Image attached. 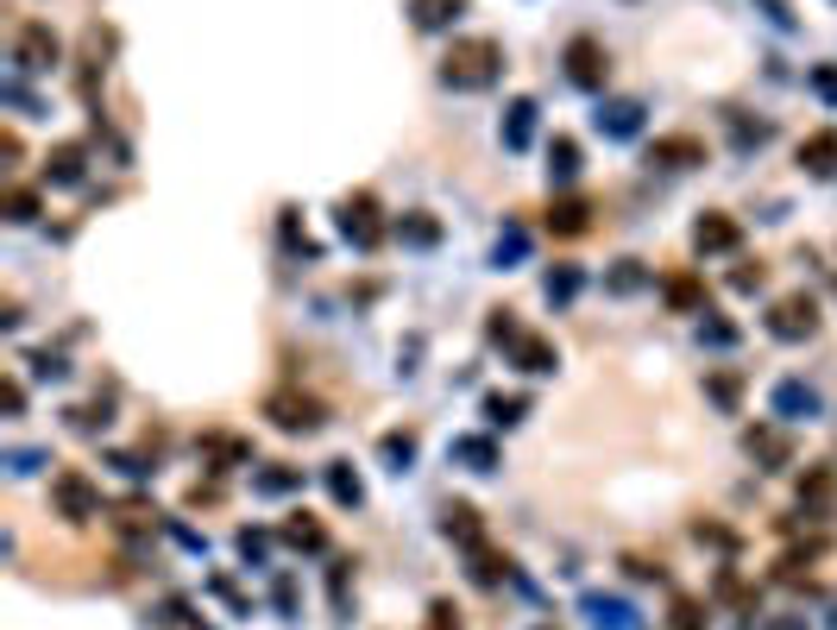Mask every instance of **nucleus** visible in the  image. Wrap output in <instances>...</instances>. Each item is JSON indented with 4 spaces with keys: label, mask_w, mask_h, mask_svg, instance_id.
Returning <instances> with one entry per match:
<instances>
[{
    "label": "nucleus",
    "mask_w": 837,
    "mask_h": 630,
    "mask_svg": "<svg viewBox=\"0 0 837 630\" xmlns=\"http://www.w3.org/2000/svg\"><path fill=\"white\" fill-rule=\"evenodd\" d=\"M762 13H768V20L780 26V32H794V13H787V0H756Z\"/></svg>",
    "instance_id": "09e8293b"
},
{
    "label": "nucleus",
    "mask_w": 837,
    "mask_h": 630,
    "mask_svg": "<svg viewBox=\"0 0 837 630\" xmlns=\"http://www.w3.org/2000/svg\"><path fill=\"white\" fill-rule=\"evenodd\" d=\"M548 227H554L561 240L585 234V227H592V202H580V196H554V209H548Z\"/></svg>",
    "instance_id": "4be33fe9"
},
{
    "label": "nucleus",
    "mask_w": 837,
    "mask_h": 630,
    "mask_svg": "<svg viewBox=\"0 0 837 630\" xmlns=\"http://www.w3.org/2000/svg\"><path fill=\"white\" fill-rule=\"evenodd\" d=\"M265 549H272L265 530H239V555H246V561H265Z\"/></svg>",
    "instance_id": "c03bdc74"
},
{
    "label": "nucleus",
    "mask_w": 837,
    "mask_h": 630,
    "mask_svg": "<svg viewBox=\"0 0 837 630\" xmlns=\"http://www.w3.org/2000/svg\"><path fill=\"white\" fill-rule=\"evenodd\" d=\"M649 164L655 171H693V164H705V139H693V133L649 139Z\"/></svg>",
    "instance_id": "1a4fd4ad"
},
{
    "label": "nucleus",
    "mask_w": 837,
    "mask_h": 630,
    "mask_svg": "<svg viewBox=\"0 0 837 630\" xmlns=\"http://www.w3.org/2000/svg\"><path fill=\"white\" fill-rule=\"evenodd\" d=\"M768 335L787 341V347H794V341H813V335H818V303H813L806 291L780 296L775 309H768Z\"/></svg>",
    "instance_id": "7ed1b4c3"
},
{
    "label": "nucleus",
    "mask_w": 837,
    "mask_h": 630,
    "mask_svg": "<svg viewBox=\"0 0 837 630\" xmlns=\"http://www.w3.org/2000/svg\"><path fill=\"white\" fill-rule=\"evenodd\" d=\"M0 215L7 221H39V190H7V196H0Z\"/></svg>",
    "instance_id": "f704fd0d"
},
{
    "label": "nucleus",
    "mask_w": 837,
    "mask_h": 630,
    "mask_svg": "<svg viewBox=\"0 0 837 630\" xmlns=\"http://www.w3.org/2000/svg\"><path fill=\"white\" fill-rule=\"evenodd\" d=\"M13 58H20L25 77H44V70H58L63 44H58V32H51L44 20H32V26H20V44H13Z\"/></svg>",
    "instance_id": "0eeeda50"
},
{
    "label": "nucleus",
    "mask_w": 837,
    "mask_h": 630,
    "mask_svg": "<svg viewBox=\"0 0 837 630\" xmlns=\"http://www.w3.org/2000/svg\"><path fill=\"white\" fill-rule=\"evenodd\" d=\"M467 13H472V0H409L416 32H448V26H460Z\"/></svg>",
    "instance_id": "4468645a"
},
{
    "label": "nucleus",
    "mask_w": 837,
    "mask_h": 630,
    "mask_svg": "<svg viewBox=\"0 0 837 630\" xmlns=\"http://www.w3.org/2000/svg\"><path fill=\"white\" fill-rule=\"evenodd\" d=\"M7 467H13V472H39L44 454H39V448H13V454H7Z\"/></svg>",
    "instance_id": "a18cd8bd"
},
{
    "label": "nucleus",
    "mask_w": 837,
    "mask_h": 630,
    "mask_svg": "<svg viewBox=\"0 0 837 630\" xmlns=\"http://www.w3.org/2000/svg\"><path fill=\"white\" fill-rule=\"evenodd\" d=\"M510 366H523V373H554L561 366V347L542 335H517V347H510Z\"/></svg>",
    "instance_id": "f3484780"
},
{
    "label": "nucleus",
    "mask_w": 837,
    "mask_h": 630,
    "mask_svg": "<svg viewBox=\"0 0 837 630\" xmlns=\"http://www.w3.org/2000/svg\"><path fill=\"white\" fill-rule=\"evenodd\" d=\"M114 467L126 472V479H145V472H152V467H145V460H139V454H114Z\"/></svg>",
    "instance_id": "3c124183"
},
{
    "label": "nucleus",
    "mask_w": 837,
    "mask_h": 630,
    "mask_svg": "<svg viewBox=\"0 0 837 630\" xmlns=\"http://www.w3.org/2000/svg\"><path fill=\"white\" fill-rule=\"evenodd\" d=\"M768 404H775V416H780V423H813V416L825 410V397H818L813 385H806V378H780Z\"/></svg>",
    "instance_id": "9d476101"
},
{
    "label": "nucleus",
    "mask_w": 837,
    "mask_h": 630,
    "mask_svg": "<svg viewBox=\"0 0 837 630\" xmlns=\"http://www.w3.org/2000/svg\"><path fill=\"white\" fill-rule=\"evenodd\" d=\"M70 429H76V435L108 429V404H82V410H70Z\"/></svg>",
    "instance_id": "c9c22d12"
},
{
    "label": "nucleus",
    "mask_w": 837,
    "mask_h": 630,
    "mask_svg": "<svg viewBox=\"0 0 837 630\" xmlns=\"http://www.w3.org/2000/svg\"><path fill=\"white\" fill-rule=\"evenodd\" d=\"M580 618L592 630H636V606L617 599V592H585L580 599Z\"/></svg>",
    "instance_id": "9b49d317"
},
{
    "label": "nucleus",
    "mask_w": 837,
    "mask_h": 630,
    "mask_svg": "<svg viewBox=\"0 0 837 630\" xmlns=\"http://www.w3.org/2000/svg\"><path fill=\"white\" fill-rule=\"evenodd\" d=\"M580 284H585L580 265H554V272L542 277V296H548V303H573V296H580Z\"/></svg>",
    "instance_id": "c756f323"
},
{
    "label": "nucleus",
    "mask_w": 837,
    "mask_h": 630,
    "mask_svg": "<svg viewBox=\"0 0 837 630\" xmlns=\"http://www.w3.org/2000/svg\"><path fill=\"white\" fill-rule=\"evenodd\" d=\"M705 392H712V404H718V410H737V378H731V373L705 378Z\"/></svg>",
    "instance_id": "58836bf2"
},
{
    "label": "nucleus",
    "mask_w": 837,
    "mask_h": 630,
    "mask_svg": "<svg viewBox=\"0 0 837 630\" xmlns=\"http://www.w3.org/2000/svg\"><path fill=\"white\" fill-rule=\"evenodd\" d=\"M775 630H806V624H799V618H775Z\"/></svg>",
    "instance_id": "603ef678"
},
{
    "label": "nucleus",
    "mask_w": 837,
    "mask_h": 630,
    "mask_svg": "<svg viewBox=\"0 0 837 630\" xmlns=\"http://www.w3.org/2000/svg\"><path fill=\"white\" fill-rule=\"evenodd\" d=\"M32 373H39V378H63L70 366H63L58 354H32Z\"/></svg>",
    "instance_id": "8fccbe9b"
},
{
    "label": "nucleus",
    "mask_w": 837,
    "mask_h": 630,
    "mask_svg": "<svg viewBox=\"0 0 837 630\" xmlns=\"http://www.w3.org/2000/svg\"><path fill=\"white\" fill-rule=\"evenodd\" d=\"M662 296H667V309H674V315H700V309H705V284H700L693 272L662 277Z\"/></svg>",
    "instance_id": "aec40b11"
},
{
    "label": "nucleus",
    "mask_w": 837,
    "mask_h": 630,
    "mask_svg": "<svg viewBox=\"0 0 837 630\" xmlns=\"http://www.w3.org/2000/svg\"><path fill=\"white\" fill-rule=\"evenodd\" d=\"M737 240H743V227L731 215H700V227H693V246H700V253H731Z\"/></svg>",
    "instance_id": "6ab92c4d"
},
{
    "label": "nucleus",
    "mask_w": 837,
    "mask_h": 630,
    "mask_svg": "<svg viewBox=\"0 0 837 630\" xmlns=\"http://www.w3.org/2000/svg\"><path fill=\"white\" fill-rule=\"evenodd\" d=\"M157 630H208V624L195 618L190 599H164V606H157Z\"/></svg>",
    "instance_id": "2f4dec72"
},
{
    "label": "nucleus",
    "mask_w": 837,
    "mask_h": 630,
    "mask_svg": "<svg viewBox=\"0 0 837 630\" xmlns=\"http://www.w3.org/2000/svg\"><path fill=\"white\" fill-rule=\"evenodd\" d=\"M799 164L813 171V177H837V133L825 126V133L799 139Z\"/></svg>",
    "instance_id": "412c9836"
},
{
    "label": "nucleus",
    "mask_w": 837,
    "mask_h": 630,
    "mask_svg": "<svg viewBox=\"0 0 837 630\" xmlns=\"http://www.w3.org/2000/svg\"><path fill=\"white\" fill-rule=\"evenodd\" d=\"M566 82H573V89H592V95L611 82V58H604L599 39H573L566 44Z\"/></svg>",
    "instance_id": "6e6552de"
},
{
    "label": "nucleus",
    "mask_w": 837,
    "mask_h": 630,
    "mask_svg": "<svg viewBox=\"0 0 837 630\" xmlns=\"http://www.w3.org/2000/svg\"><path fill=\"white\" fill-rule=\"evenodd\" d=\"M799 511L806 517H831L837 511V472L831 467H806L799 472Z\"/></svg>",
    "instance_id": "ddd939ff"
},
{
    "label": "nucleus",
    "mask_w": 837,
    "mask_h": 630,
    "mask_svg": "<svg viewBox=\"0 0 837 630\" xmlns=\"http://www.w3.org/2000/svg\"><path fill=\"white\" fill-rule=\"evenodd\" d=\"M328 492H334V505H347V511H359L366 505V486H359V472H353V460H328Z\"/></svg>",
    "instance_id": "5701e85b"
},
{
    "label": "nucleus",
    "mask_w": 837,
    "mask_h": 630,
    "mask_svg": "<svg viewBox=\"0 0 837 630\" xmlns=\"http://www.w3.org/2000/svg\"><path fill=\"white\" fill-rule=\"evenodd\" d=\"M378 454L390 460V472H409V460H416V435H409V429H390L385 441H378Z\"/></svg>",
    "instance_id": "7c9ffc66"
},
{
    "label": "nucleus",
    "mask_w": 837,
    "mask_h": 630,
    "mask_svg": "<svg viewBox=\"0 0 837 630\" xmlns=\"http://www.w3.org/2000/svg\"><path fill=\"white\" fill-rule=\"evenodd\" d=\"M265 416H272L284 435H315L321 423H328V410H321L309 392H272L265 397Z\"/></svg>",
    "instance_id": "f03ea898"
},
{
    "label": "nucleus",
    "mask_w": 837,
    "mask_h": 630,
    "mask_svg": "<svg viewBox=\"0 0 837 630\" xmlns=\"http://www.w3.org/2000/svg\"><path fill=\"white\" fill-rule=\"evenodd\" d=\"M700 341L705 347H737V328L731 322H700Z\"/></svg>",
    "instance_id": "79ce46f5"
},
{
    "label": "nucleus",
    "mask_w": 837,
    "mask_h": 630,
    "mask_svg": "<svg viewBox=\"0 0 837 630\" xmlns=\"http://www.w3.org/2000/svg\"><path fill=\"white\" fill-rule=\"evenodd\" d=\"M643 114H649V108L636 95H617V101H599V114H592V120H599L604 139H636V133H643Z\"/></svg>",
    "instance_id": "f8f14e48"
},
{
    "label": "nucleus",
    "mask_w": 837,
    "mask_h": 630,
    "mask_svg": "<svg viewBox=\"0 0 837 630\" xmlns=\"http://www.w3.org/2000/svg\"><path fill=\"white\" fill-rule=\"evenodd\" d=\"M674 630H705V606H700V599H674Z\"/></svg>",
    "instance_id": "ea45409f"
},
{
    "label": "nucleus",
    "mask_w": 837,
    "mask_h": 630,
    "mask_svg": "<svg viewBox=\"0 0 837 630\" xmlns=\"http://www.w3.org/2000/svg\"><path fill=\"white\" fill-rule=\"evenodd\" d=\"M743 454H749L762 472H780V467H794V435L780 429V423H756V429H743Z\"/></svg>",
    "instance_id": "423d86ee"
},
{
    "label": "nucleus",
    "mask_w": 837,
    "mask_h": 630,
    "mask_svg": "<svg viewBox=\"0 0 837 630\" xmlns=\"http://www.w3.org/2000/svg\"><path fill=\"white\" fill-rule=\"evenodd\" d=\"M535 114H542V108H535L529 95H517L504 108V152H529V139H535Z\"/></svg>",
    "instance_id": "dca6fc26"
},
{
    "label": "nucleus",
    "mask_w": 837,
    "mask_h": 630,
    "mask_svg": "<svg viewBox=\"0 0 837 630\" xmlns=\"http://www.w3.org/2000/svg\"><path fill=\"white\" fill-rule=\"evenodd\" d=\"M573 177H580V145H573L566 133H554V145H548V183L566 190Z\"/></svg>",
    "instance_id": "393cba45"
},
{
    "label": "nucleus",
    "mask_w": 837,
    "mask_h": 630,
    "mask_svg": "<svg viewBox=\"0 0 837 630\" xmlns=\"http://www.w3.org/2000/svg\"><path fill=\"white\" fill-rule=\"evenodd\" d=\"M731 291H762V265H737V272H731Z\"/></svg>",
    "instance_id": "de8ad7c7"
},
{
    "label": "nucleus",
    "mask_w": 837,
    "mask_h": 630,
    "mask_svg": "<svg viewBox=\"0 0 837 630\" xmlns=\"http://www.w3.org/2000/svg\"><path fill=\"white\" fill-rule=\"evenodd\" d=\"M202 448L215 454V460H246V441H234V435H208Z\"/></svg>",
    "instance_id": "37998d69"
},
{
    "label": "nucleus",
    "mask_w": 837,
    "mask_h": 630,
    "mask_svg": "<svg viewBox=\"0 0 837 630\" xmlns=\"http://www.w3.org/2000/svg\"><path fill=\"white\" fill-rule=\"evenodd\" d=\"M806 82H813L818 101H831V108H837V63H813V77H806Z\"/></svg>",
    "instance_id": "4c0bfd02"
},
{
    "label": "nucleus",
    "mask_w": 837,
    "mask_h": 630,
    "mask_svg": "<svg viewBox=\"0 0 837 630\" xmlns=\"http://www.w3.org/2000/svg\"><path fill=\"white\" fill-rule=\"evenodd\" d=\"M253 492H265V498L303 492V467H284V460H272V467H253Z\"/></svg>",
    "instance_id": "b1692460"
},
{
    "label": "nucleus",
    "mask_w": 837,
    "mask_h": 630,
    "mask_svg": "<svg viewBox=\"0 0 837 630\" xmlns=\"http://www.w3.org/2000/svg\"><path fill=\"white\" fill-rule=\"evenodd\" d=\"M284 542H290V549H303V555H321V549H328V530H321L309 511H296L290 524H284Z\"/></svg>",
    "instance_id": "c85d7f7f"
},
{
    "label": "nucleus",
    "mask_w": 837,
    "mask_h": 630,
    "mask_svg": "<svg viewBox=\"0 0 837 630\" xmlns=\"http://www.w3.org/2000/svg\"><path fill=\"white\" fill-rule=\"evenodd\" d=\"M441 536L460 542V549H479V511H472V505H448V511H441Z\"/></svg>",
    "instance_id": "cd10ccee"
},
{
    "label": "nucleus",
    "mask_w": 837,
    "mask_h": 630,
    "mask_svg": "<svg viewBox=\"0 0 837 630\" xmlns=\"http://www.w3.org/2000/svg\"><path fill=\"white\" fill-rule=\"evenodd\" d=\"M448 460H460V467H472V472H498V467H504V454H498L491 435H453Z\"/></svg>",
    "instance_id": "2eb2a0df"
},
{
    "label": "nucleus",
    "mask_w": 837,
    "mask_h": 630,
    "mask_svg": "<svg viewBox=\"0 0 837 630\" xmlns=\"http://www.w3.org/2000/svg\"><path fill=\"white\" fill-rule=\"evenodd\" d=\"M510 573V561L504 555H491L486 542H479V549H472V580H479V587H498V580H504Z\"/></svg>",
    "instance_id": "72a5a7b5"
},
{
    "label": "nucleus",
    "mask_w": 837,
    "mask_h": 630,
    "mask_svg": "<svg viewBox=\"0 0 837 630\" xmlns=\"http://www.w3.org/2000/svg\"><path fill=\"white\" fill-rule=\"evenodd\" d=\"M390 234L404 240V246H422V253H429V246H441V221L422 215V209H409V215L397 221V227H390Z\"/></svg>",
    "instance_id": "bb28decb"
},
{
    "label": "nucleus",
    "mask_w": 837,
    "mask_h": 630,
    "mask_svg": "<svg viewBox=\"0 0 837 630\" xmlns=\"http://www.w3.org/2000/svg\"><path fill=\"white\" fill-rule=\"evenodd\" d=\"M51 505H58V517H70V524H89V517H101V492L89 486V472H58L51 479Z\"/></svg>",
    "instance_id": "39448f33"
},
{
    "label": "nucleus",
    "mask_w": 837,
    "mask_h": 630,
    "mask_svg": "<svg viewBox=\"0 0 837 630\" xmlns=\"http://www.w3.org/2000/svg\"><path fill=\"white\" fill-rule=\"evenodd\" d=\"M422 630H460V611H453V599H435L429 606V624Z\"/></svg>",
    "instance_id": "a19ab883"
},
{
    "label": "nucleus",
    "mask_w": 837,
    "mask_h": 630,
    "mask_svg": "<svg viewBox=\"0 0 837 630\" xmlns=\"http://www.w3.org/2000/svg\"><path fill=\"white\" fill-rule=\"evenodd\" d=\"M82 164H89V158H82V145H51V152H44V183L76 190V183H82Z\"/></svg>",
    "instance_id": "a211bd4d"
},
{
    "label": "nucleus",
    "mask_w": 837,
    "mask_h": 630,
    "mask_svg": "<svg viewBox=\"0 0 837 630\" xmlns=\"http://www.w3.org/2000/svg\"><path fill=\"white\" fill-rule=\"evenodd\" d=\"M498 70H504V44L498 39H460L448 51V63H441V82L460 89V95H472V89H491Z\"/></svg>",
    "instance_id": "f257e3e1"
},
{
    "label": "nucleus",
    "mask_w": 837,
    "mask_h": 630,
    "mask_svg": "<svg viewBox=\"0 0 837 630\" xmlns=\"http://www.w3.org/2000/svg\"><path fill=\"white\" fill-rule=\"evenodd\" d=\"M529 416V397L523 392H486V423L491 429H517Z\"/></svg>",
    "instance_id": "a878e982"
},
{
    "label": "nucleus",
    "mask_w": 837,
    "mask_h": 630,
    "mask_svg": "<svg viewBox=\"0 0 837 630\" xmlns=\"http://www.w3.org/2000/svg\"><path fill=\"white\" fill-rule=\"evenodd\" d=\"M604 284H611V291L617 296H636L649 284V272H643V258H617V265H611V277H604Z\"/></svg>",
    "instance_id": "473e14b6"
},
{
    "label": "nucleus",
    "mask_w": 837,
    "mask_h": 630,
    "mask_svg": "<svg viewBox=\"0 0 837 630\" xmlns=\"http://www.w3.org/2000/svg\"><path fill=\"white\" fill-rule=\"evenodd\" d=\"M334 221H340V234H347L353 246H359V253H371V246H378V240L390 234L385 215H378V196H366V190L340 202V215H334Z\"/></svg>",
    "instance_id": "20e7f679"
},
{
    "label": "nucleus",
    "mask_w": 837,
    "mask_h": 630,
    "mask_svg": "<svg viewBox=\"0 0 837 630\" xmlns=\"http://www.w3.org/2000/svg\"><path fill=\"white\" fill-rule=\"evenodd\" d=\"M523 253H529V234H523V227H504V240H498V253H491V258H498V265H517Z\"/></svg>",
    "instance_id": "e433bc0d"
},
{
    "label": "nucleus",
    "mask_w": 837,
    "mask_h": 630,
    "mask_svg": "<svg viewBox=\"0 0 837 630\" xmlns=\"http://www.w3.org/2000/svg\"><path fill=\"white\" fill-rule=\"evenodd\" d=\"M0 404H7V416L25 410V385H20V378H7V385H0Z\"/></svg>",
    "instance_id": "49530a36"
}]
</instances>
